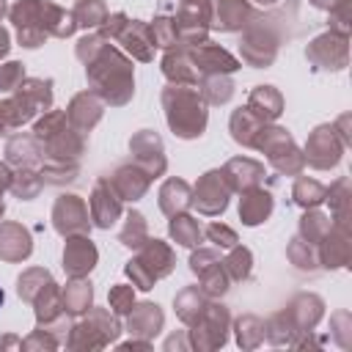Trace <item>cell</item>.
<instances>
[{
  "mask_svg": "<svg viewBox=\"0 0 352 352\" xmlns=\"http://www.w3.org/2000/svg\"><path fill=\"white\" fill-rule=\"evenodd\" d=\"M0 305H3V289H0Z\"/></svg>",
  "mask_w": 352,
  "mask_h": 352,
  "instance_id": "obj_1",
  "label": "cell"
}]
</instances>
